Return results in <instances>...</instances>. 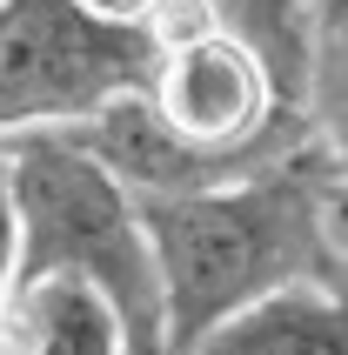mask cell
Listing matches in <instances>:
<instances>
[{
    "label": "cell",
    "instance_id": "cell-1",
    "mask_svg": "<svg viewBox=\"0 0 348 355\" xmlns=\"http://www.w3.org/2000/svg\"><path fill=\"white\" fill-rule=\"evenodd\" d=\"M335 201L342 181L315 155V141L234 181L141 201L161 268V355H188L214 322L288 282H342Z\"/></svg>",
    "mask_w": 348,
    "mask_h": 355
},
{
    "label": "cell",
    "instance_id": "cell-2",
    "mask_svg": "<svg viewBox=\"0 0 348 355\" xmlns=\"http://www.w3.org/2000/svg\"><path fill=\"white\" fill-rule=\"evenodd\" d=\"M0 175L20 221V275H80L121 309L134 355H161V268L141 201L67 128L0 141Z\"/></svg>",
    "mask_w": 348,
    "mask_h": 355
},
{
    "label": "cell",
    "instance_id": "cell-12",
    "mask_svg": "<svg viewBox=\"0 0 348 355\" xmlns=\"http://www.w3.org/2000/svg\"><path fill=\"white\" fill-rule=\"evenodd\" d=\"M335 261H342V288H348V195L335 201Z\"/></svg>",
    "mask_w": 348,
    "mask_h": 355
},
{
    "label": "cell",
    "instance_id": "cell-11",
    "mask_svg": "<svg viewBox=\"0 0 348 355\" xmlns=\"http://www.w3.org/2000/svg\"><path fill=\"white\" fill-rule=\"evenodd\" d=\"M80 7H87V14H101V20H128V27H141L161 0H80Z\"/></svg>",
    "mask_w": 348,
    "mask_h": 355
},
{
    "label": "cell",
    "instance_id": "cell-6",
    "mask_svg": "<svg viewBox=\"0 0 348 355\" xmlns=\"http://www.w3.org/2000/svg\"><path fill=\"white\" fill-rule=\"evenodd\" d=\"M0 349L7 355H134V336L94 282L34 275V282H14Z\"/></svg>",
    "mask_w": 348,
    "mask_h": 355
},
{
    "label": "cell",
    "instance_id": "cell-4",
    "mask_svg": "<svg viewBox=\"0 0 348 355\" xmlns=\"http://www.w3.org/2000/svg\"><path fill=\"white\" fill-rule=\"evenodd\" d=\"M141 94L155 101V114L201 155L275 161L308 141V121H302V107L281 101L268 60L254 54L248 40H234L228 27L155 47V74H148Z\"/></svg>",
    "mask_w": 348,
    "mask_h": 355
},
{
    "label": "cell",
    "instance_id": "cell-8",
    "mask_svg": "<svg viewBox=\"0 0 348 355\" xmlns=\"http://www.w3.org/2000/svg\"><path fill=\"white\" fill-rule=\"evenodd\" d=\"M208 14L221 20L234 40H248L254 54L268 60L281 101L302 107L308 54H315V7H308V0H208Z\"/></svg>",
    "mask_w": 348,
    "mask_h": 355
},
{
    "label": "cell",
    "instance_id": "cell-5",
    "mask_svg": "<svg viewBox=\"0 0 348 355\" xmlns=\"http://www.w3.org/2000/svg\"><path fill=\"white\" fill-rule=\"evenodd\" d=\"M67 135H74L134 201L194 195V188H214V181H234V175H248V168H261V161H228V155L188 148V141L155 114V101L141 94V87L134 94H114L107 107H94L87 121H74Z\"/></svg>",
    "mask_w": 348,
    "mask_h": 355
},
{
    "label": "cell",
    "instance_id": "cell-10",
    "mask_svg": "<svg viewBox=\"0 0 348 355\" xmlns=\"http://www.w3.org/2000/svg\"><path fill=\"white\" fill-rule=\"evenodd\" d=\"M14 275H20V221H14L7 175H0V322H7V302H14Z\"/></svg>",
    "mask_w": 348,
    "mask_h": 355
},
{
    "label": "cell",
    "instance_id": "cell-13",
    "mask_svg": "<svg viewBox=\"0 0 348 355\" xmlns=\"http://www.w3.org/2000/svg\"><path fill=\"white\" fill-rule=\"evenodd\" d=\"M315 7V20H335V14H348V0H308Z\"/></svg>",
    "mask_w": 348,
    "mask_h": 355
},
{
    "label": "cell",
    "instance_id": "cell-7",
    "mask_svg": "<svg viewBox=\"0 0 348 355\" xmlns=\"http://www.w3.org/2000/svg\"><path fill=\"white\" fill-rule=\"evenodd\" d=\"M188 355H348V288L288 282L275 295L214 322Z\"/></svg>",
    "mask_w": 348,
    "mask_h": 355
},
{
    "label": "cell",
    "instance_id": "cell-3",
    "mask_svg": "<svg viewBox=\"0 0 348 355\" xmlns=\"http://www.w3.org/2000/svg\"><path fill=\"white\" fill-rule=\"evenodd\" d=\"M155 74L148 27L101 20L80 0H0V141L74 128Z\"/></svg>",
    "mask_w": 348,
    "mask_h": 355
},
{
    "label": "cell",
    "instance_id": "cell-9",
    "mask_svg": "<svg viewBox=\"0 0 348 355\" xmlns=\"http://www.w3.org/2000/svg\"><path fill=\"white\" fill-rule=\"evenodd\" d=\"M302 121H308L315 155L348 195V14L315 20V54H308V87H302Z\"/></svg>",
    "mask_w": 348,
    "mask_h": 355
}]
</instances>
